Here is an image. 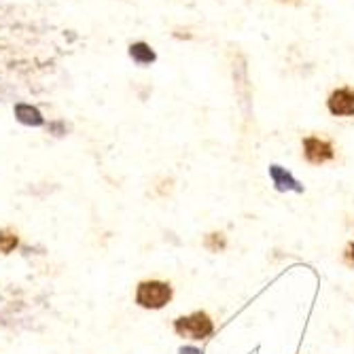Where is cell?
I'll return each instance as SVG.
<instances>
[{"instance_id":"obj_1","label":"cell","mask_w":354,"mask_h":354,"mask_svg":"<svg viewBox=\"0 0 354 354\" xmlns=\"http://www.w3.org/2000/svg\"><path fill=\"white\" fill-rule=\"evenodd\" d=\"M68 47L64 30L49 19L0 0V100L55 83Z\"/></svg>"},{"instance_id":"obj_2","label":"cell","mask_w":354,"mask_h":354,"mask_svg":"<svg viewBox=\"0 0 354 354\" xmlns=\"http://www.w3.org/2000/svg\"><path fill=\"white\" fill-rule=\"evenodd\" d=\"M172 299V286L168 282L147 280L136 288V304L147 310H159Z\"/></svg>"},{"instance_id":"obj_3","label":"cell","mask_w":354,"mask_h":354,"mask_svg":"<svg viewBox=\"0 0 354 354\" xmlns=\"http://www.w3.org/2000/svg\"><path fill=\"white\" fill-rule=\"evenodd\" d=\"M174 331L180 337H189V339H206L212 335L214 325L206 312H196L191 316H180L174 320Z\"/></svg>"},{"instance_id":"obj_4","label":"cell","mask_w":354,"mask_h":354,"mask_svg":"<svg viewBox=\"0 0 354 354\" xmlns=\"http://www.w3.org/2000/svg\"><path fill=\"white\" fill-rule=\"evenodd\" d=\"M304 147V157L306 162L312 166H323L327 162H333L335 159V147L331 140L320 138V136H306L301 140Z\"/></svg>"},{"instance_id":"obj_5","label":"cell","mask_w":354,"mask_h":354,"mask_svg":"<svg viewBox=\"0 0 354 354\" xmlns=\"http://www.w3.org/2000/svg\"><path fill=\"white\" fill-rule=\"evenodd\" d=\"M327 111L339 119L354 117V87H350V85L335 87L327 95Z\"/></svg>"},{"instance_id":"obj_6","label":"cell","mask_w":354,"mask_h":354,"mask_svg":"<svg viewBox=\"0 0 354 354\" xmlns=\"http://www.w3.org/2000/svg\"><path fill=\"white\" fill-rule=\"evenodd\" d=\"M127 55H130V59L134 64H138V66H142V68L151 66V64L157 62V51L149 43H145V41L132 43L130 47H127Z\"/></svg>"},{"instance_id":"obj_7","label":"cell","mask_w":354,"mask_h":354,"mask_svg":"<svg viewBox=\"0 0 354 354\" xmlns=\"http://www.w3.org/2000/svg\"><path fill=\"white\" fill-rule=\"evenodd\" d=\"M15 117L26 123V125H43L45 119L37 106H32L30 102H15Z\"/></svg>"},{"instance_id":"obj_8","label":"cell","mask_w":354,"mask_h":354,"mask_svg":"<svg viewBox=\"0 0 354 354\" xmlns=\"http://www.w3.org/2000/svg\"><path fill=\"white\" fill-rule=\"evenodd\" d=\"M270 176H272L274 185H276L280 191H286V189H295V191H299V189H301L299 183L293 178V174H291V172H286L282 166H270Z\"/></svg>"},{"instance_id":"obj_9","label":"cell","mask_w":354,"mask_h":354,"mask_svg":"<svg viewBox=\"0 0 354 354\" xmlns=\"http://www.w3.org/2000/svg\"><path fill=\"white\" fill-rule=\"evenodd\" d=\"M206 248L212 250V252L223 250V248H225V236H223V234H210V236L206 238Z\"/></svg>"},{"instance_id":"obj_10","label":"cell","mask_w":354,"mask_h":354,"mask_svg":"<svg viewBox=\"0 0 354 354\" xmlns=\"http://www.w3.org/2000/svg\"><path fill=\"white\" fill-rule=\"evenodd\" d=\"M15 246H17V236H13V234L0 236V250H3V252H11Z\"/></svg>"},{"instance_id":"obj_11","label":"cell","mask_w":354,"mask_h":354,"mask_svg":"<svg viewBox=\"0 0 354 354\" xmlns=\"http://www.w3.org/2000/svg\"><path fill=\"white\" fill-rule=\"evenodd\" d=\"M172 37H174V39H178V41H191V39H193V32L183 30V28H174Z\"/></svg>"},{"instance_id":"obj_12","label":"cell","mask_w":354,"mask_h":354,"mask_svg":"<svg viewBox=\"0 0 354 354\" xmlns=\"http://www.w3.org/2000/svg\"><path fill=\"white\" fill-rule=\"evenodd\" d=\"M344 259L350 268H354V242L346 248V254H344Z\"/></svg>"},{"instance_id":"obj_13","label":"cell","mask_w":354,"mask_h":354,"mask_svg":"<svg viewBox=\"0 0 354 354\" xmlns=\"http://www.w3.org/2000/svg\"><path fill=\"white\" fill-rule=\"evenodd\" d=\"M278 3H286V5H304L306 0H278Z\"/></svg>"},{"instance_id":"obj_14","label":"cell","mask_w":354,"mask_h":354,"mask_svg":"<svg viewBox=\"0 0 354 354\" xmlns=\"http://www.w3.org/2000/svg\"><path fill=\"white\" fill-rule=\"evenodd\" d=\"M180 354H202L200 350H196V348H183L180 350Z\"/></svg>"},{"instance_id":"obj_15","label":"cell","mask_w":354,"mask_h":354,"mask_svg":"<svg viewBox=\"0 0 354 354\" xmlns=\"http://www.w3.org/2000/svg\"><path fill=\"white\" fill-rule=\"evenodd\" d=\"M0 236H3V234H0Z\"/></svg>"}]
</instances>
